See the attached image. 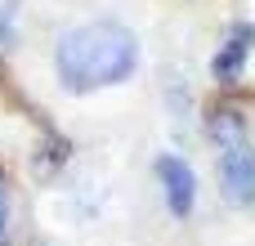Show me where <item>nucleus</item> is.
<instances>
[{
  "label": "nucleus",
  "mask_w": 255,
  "mask_h": 246,
  "mask_svg": "<svg viewBox=\"0 0 255 246\" xmlns=\"http://www.w3.org/2000/svg\"><path fill=\"white\" fill-rule=\"evenodd\" d=\"M134 63H139V40L121 22H81V27L63 31V40L54 49L58 81L72 94L121 85L134 72Z\"/></svg>",
  "instance_id": "1"
},
{
  "label": "nucleus",
  "mask_w": 255,
  "mask_h": 246,
  "mask_svg": "<svg viewBox=\"0 0 255 246\" xmlns=\"http://www.w3.org/2000/svg\"><path fill=\"white\" fill-rule=\"evenodd\" d=\"M157 179H161V188H166V206H170V215H193V202H197V175H193V166L184 161V157H157Z\"/></svg>",
  "instance_id": "2"
},
{
  "label": "nucleus",
  "mask_w": 255,
  "mask_h": 246,
  "mask_svg": "<svg viewBox=\"0 0 255 246\" xmlns=\"http://www.w3.org/2000/svg\"><path fill=\"white\" fill-rule=\"evenodd\" d=\"M220 184H224V197L233 206H251L255 202V152L247 143L220 152Z\"/></svg>",
  "instance_id": "3"
},
{
  "label": "nucleus",
  "mask_w": 255,
  "mask_h": 246,
  "mask_svg": "<svg viewBox=\"0 0 255 246\" xmlns=\"http://www.w3.org/2000/svg\"><path fill=\"white\" fill-rule=\"evenodd\" d=\"M251 40H255V27H233V36L224 40V49L215 54L211 72L220 85H238L242 81V67H247V54H251Z\"/></svg>",
  "instance_id": "4"
},
{
  "label": "nucleus",
  "mask_w": 255,
  "mask_h": 246,
  "mask_svg": "<svg viewBox=\"0 0 255 246\" xmlns=\"http://www.w3.org/2000/svg\"><path fill=\"white\" fill-rule=\"evenodd\" d=\"M206 134H211V143H215L220 152H229V148H242V143H247V121H242V112H233V108H220V112H211V121H206Z\"/></svg>",
  "instance_id": "5"
},
{
  "label": "nucleus",
  "mask_w": 255,
  "mask_h": 246,
  "mask_svg": "<svg viewBox=\"0 0 255 246\" xmlns=\"http://www.w3.org/2000/svg\"><path fill=\"white\" fill-rule=\"evenodd\" d=\"M4 215H9V211H4V193H0V229H4Z\"/></svg>",
  "instance_id": "6"
}]
</instances>
